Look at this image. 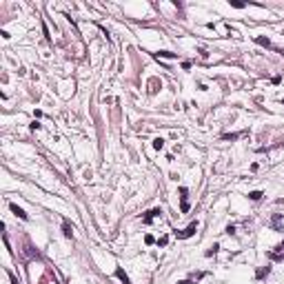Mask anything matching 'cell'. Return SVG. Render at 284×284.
<instances>
[{
	"label": "cell",
	"instance_id": "2",
	"mask_svg": "<svg viewBox=\"0 0 284 284\" xmlns=\"http://www.w3.org/2000/svg\"><path fill=\"white\" fill-rule=\"evenodd\" d=\"M160 215H162V209H151L149 213L142 218V222H144V224H151V220H153V218H160Z\"/></svg>",
	"mask_w": 284,
	"mask_h": 284
},
{
	"label": "cell",
	"instance_id": "15",
	"mask_svg": "<svg viewBox=\"0 0 284 284\" xmlns=\"http://www.w3.org/2000/svg\"><path fill=\"white\" fill-rule=\"evenodd\" d=\"M180 284H191V282H189V280H184V282H180Z\"/></svg>",
	"mask_w": 284,
	"mask_h": 284
},
{
	"label": "cell",
	"instance_id": "11",
	"mask_svg": "<svg viewBox=\"0 0 284 284\" xmlns=\"http://www.w3.org/2000/svg\"><path fill=\"white\" fill-rule=\"evenodd\" d=\"M144 242H147V244H153V242H155V238H153V235H147V238H144Z\"/></svg>",
	"mask_w": 284,
	"mask_h": 284
},
{
	"label": "cell",
	"instance_id": "1",
	"mask_svg": "<svg viewBox=\"0 0 284 284\" xmlns=\"http://www.w3.org/2000/svg\"><path fill=\"white\" fill-rule=\"evenodd\" d=\"M195 231H198V222H191V224L186 226L184 231H180V233L175 231V238H180V240H184V238H191V235H193Z\"/></svg>",
	"mask_w": 284,
	"mask_h": 284
},
{
	"label": "cell",
	"instance_id": "5",
	"mask_svg": "<svg viewBox=\"0 0 284 284\" xmlns=\"http://www.w3.org/2000/svg\"><path fill=\"white\" fill-rule=\"evenodd\" d=\"M271 224H273L278 231H282V215H280V213H275V215H273V222H271Z\"/></svg>",
	"mask_w": 284,
	"mask_h": 284
},
{
	"label": "cell",
	"instance_id": "9",
	"mask_svg": "<svg viewBox=\"0 0 284 284\" xmlns=\"http://www.w3.org/2000/svg\"><path fill=\"white\" fill-rule=\"evenodd\" d=\"M249 198H251V200H260V198H262V191H251Z\"/></svg>",
	"mask_w": 284,
	"mask_h": 284
},
{
	"label": "cell",
	"instance_id": "10",
	"mask_svg": "<svg viewBox=\"0 0 284 284\" xmlns=\"http://www.w3.org/2000/svg\"><path fill=\"white\" fill-rule=\"evenodd\" d=\"M160 56H162V58H173L175 53H171V51H160Z\"/></svg>",
	"mask_w": 284,
	"mask_h": 284
},
{
	"label": "cell",
	"instance_id": "7",
	"mask_svg": "<svg viewBox=\"0 0 284 284\" xmlns=\"http://www.w3.org/2000/svg\"><path fill=\"white\" fill-rule=\"evenodd\" d=\"M62 231H65V235H67V238H71V235H73V231H71L69 222H65V226H62Z\"/></svg>",
	"mask_w": 284,
	"mask_h": 284
},
{
	"label": "cell",
	"instance_id": "12",
	"mask_svg": "<svg viewBox=\"0 0 284 284\" xmlns=\"http://www.w3.org/2000/svg\"><path fill=\"white\" fill-rule=\"evenodd\" d=\"M218 249H220V246H218V244H213V246H211V251H206V255H213Z\"/></svg>",
	"mask_w": 284,
	"mask_h": 284
},
{
	"label": "cell",
	"instance_id": "4",
	"mask_svg": "<svg viewBox=\"0 0 284 284\" xmlns=\"http://www.w3.org/2000/svg\"><path fill=\"white\" fill-rule=\"evenodd\" d=\"M9 209H11V211H14V213H16V215H18V218H20V220H29V215H27V213H25V211L20 209V206H18V204H9Z\"/></svg>",
	"mask_w": 284,
	"mask_h": 284
},
{
	"label": "cell",
	"instance_id": "6",
	"mask_svg": "<svg viewBox=\"0 0 284 284\" xmlns=\"http://www.w3.org/2000/svg\"><path fill=\"white\" fill-rule=\"evenodd\" d=\"M255 42H258V45H262V47H271V40H269V38H262V36H258V38H255Z\"/></svg>",
	"mask_w": 284,
	"mask_h": 284
},
{
	"label": "cell",
	"instance_id": "13",
	"mask_svg": "<svg viewBox=\"0 0 284 284\" xmlns=\"http://www.w3.org/2000/svg\"><path fill=\"white\" fill-rule=\"evenodd\" d=\"M9 278H11V284H18V280H16V275H14V273H9Z\"/></svg>",
	"mask_w": 284,
	"mask_h": 284
},
{
	"label": "cell",
	"instance_id": "3",
	"mask_svg": "<svg viewBox=\"0 0 284 284\" xmlns=\"http://www.w3.org/2000/svg\"><path fill=\"white\" fill-rule=\"evenodd\" d=\"M115 278H118V280H120V282H122V284H131L129 275L125 273V269H120V266H118V269H115Z\"/></svg>",
	"mask_w": 284,
	"mask_h": 284
},
{
	"label": "cell",
	"instance_id": "8",
	"mask_svg": "<svg viewBox=\"0 0 284 284\" xmlns=\"http://www.w3.org/2000/svg\"><path fill=\"white\" fill-rule=\"evenodd\" d=\"M153 147H155V149H162V147H164V140H162V138H158V140H153Z\"/></svg>",
	"mask_w": 284,
	"mask_h": 284
},
{
	"label": "cell",
	"instance_id": "14",
	"mask_svg": "<svg viewBox=\"0 0 284 284\" xmlns=\"http://www.w3.org/2000/svg\"><path fill=\"white\" fill-rule=\"evenodd\" d=\"M278 249H280V251H284V242H282V244H280V246H278Z\"/></svg>",
	"mask_w": 284,
	"mask_h": 284
},
{
	"label": "cell",
	"instance_id": "16",
	"mask_svg": "<svg viewBox=\"0 0 284 284\" xmlns=\"http://www.w3.org/2000/svg\"><path fill=\"white\" fill-rule=\"evenodd\" d=\"M282 105H284V100H282Z\"/></svg>",
	"mask_w": 284,
	"mask_h": 284
}]
</instances>
